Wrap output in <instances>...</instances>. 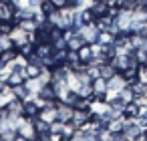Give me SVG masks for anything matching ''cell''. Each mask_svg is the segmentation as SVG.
Returning <instances> with one entry per match:
<instances>
[{"mask_svg":"<svg viewBox=\"0 0 147 141\" xmlns=\"http://www.w3.org/2000/svg\"><path fill=\"white\" fill-rule=\"evenodd\" d=\"M36 97H40L42 101H59V99H57V93H55V87H53V83H49V85H42V87H40V91L36 93Z\"/></svg>","mask_w":147,"mask_h":141,"instance_id":"cell-15","label":"cell"},{"mask_svg":"<svg viewBox=\"0 0 147 141\" xmlns=\"http://www.w3.org/2000/svg\"><path fill=\"white\" fill-rule=\"evenodd\" d=\"M91 117H93V113H91V109H89V107H75V113H73V123L81 129L83 125H87V123L91 121Z\"/></svg>","mask_w":147,"mask_h":141,"instance_id":"cell-3","label":"cell"},{"mask_svg":"<svg viewBox=\"0 0 147 141\" xmlns=\"http://www.w3.org/2000/svg\"><path fill=\"white\" fill-rule=\"evenodd\" d=\"M0 107H2V93H0Z\"/></svg>","mask_w":147,"mask_h":141,"instance_id":"cell-38","label":"cell"},{"mask_svg":"<svg viewBox=\"0 0 147 141\" xmlns=\"http://www.w3.org/2000/svg\"><path fill=\"white\" fill-rule=\"evenodd\" d=\"M129 83H127V79L123 77V73H115L111 79H107V89L109 91H113V93H119L123 87H127Z\"/></svg>","mask_w":147,"mask_h":141,"instance_id":"cell-9","label":"cell"},{"mask_svg":"<svg viewBox=\"0 0 147 141\" xmlns=\"http://www.w3.org/2000/svg\"><path fill=\"white\" fill-rule=\"evenodd\" d=\"M99 73H101V77H103V79H111V77H113L115 73H119V71H117L111 63H105V65H101V67H99Z\"/></svg>","mask_w":147,"mask_h":141,"instance_id":"cell-24","label":"cell"},{"mask_svg":"<svg viewBox=\"0 0 147 141\" xmlns=\"http://www.w3.org/2000/svg\"><path fill=\"white\" fill-rule=\"evenodd\" d=\"M14 20H0V34H10L14 28Z\"/></svg>","mask_w":147,"mask_h":141,"instance_id":"cell-31","label":"cell"},{"mask_svg":"<svg viewBox=\"0 0 147 141\" xmlns=\"http://www.w3.org/2000/svg\"><path fill=\"white\" fill-rule=\"evenodd\" d=\"M117 95H119V97H121V99H123L125 103H131V101L135 99V93H133V89H131L129 85H127V87H123V89H121V91H119Z\"/></svg>","mask_w":147,"mask_h":141,"instance_id":"cell-29","label":"cell"},{"mask_svg":"<svg viewBox=\"0 0 147 141\" xmlns=\"http://www.w3.org/2000/svg\"><path fill=\"white\" fill-rule=\"evenodd\" d=\"M107 79L97 77L93 79V99H105L107 97Z\"/></svg>","mask_w":147,"mask_h":141,"instance_id":"cell-10","label":"cell"},{"mask_svg":"<svg viewBox=\"0 0 147 141\" xmlns=\"http://www.w3.org/2000/svg\"><path fill=\"white\" fill-rule=\"evenodd\" d=\"M73 113H75L73 105H67V103L59 101V105H57V121H63V123L73 121Z\"/></svg>","mask_w":147,"mask_h":141,"instance_id":"cell-7","label":"cell"},{"mask_svg":"<svg viewBox=\"0 0 147 141\" xmlns=\"http://www.w3.org/2000/svg\"><path fill=\"white\" fill-rule=\"evenodd\" d=\"M38 111H40V105L36 103V99H34V97H30V99H26V101H24V117L34 119V117L38 115Z\"/></svg>","mask_w":147,"mask_h":141,"instance_id":"cell-13","label":"cell"},{"mask_svg":"<svg viewBox=\"0 0 147 141\" xmlns=\"http://www.w3.org/2000/svg\"><path fill=\"white\" fill-rule=\"evenodd\" d=\"M14 141H28V139H24L22 135H16V137H14Z\"/></svg>","mask_w":147,"mask_h":141,"instance_id":"cell-35","label":"cell"},{"mask_svg":"<svg viewBox=\"0 0 147 141\" xmlns=\"http://www.w3.org/2000/svg\"><path fill=\"white\" fill-rule=\"evenodd\" d=\"M145 67H147V65H145Z\"/></svg>","mask_w":147,"mask_h":141,"instance_id":"cell-41","label":"cell"},{"mask_svg":"<svg viewBox=\"0 0 147 141\" xmlns=\"http://www.w3.org/2000/svg\"><path fill=\"white\" fill-rule=\"evenodd\" d=\"M79 59H81V63H83L85 67L91 65L93 59H95V45H83V47L79 49Z\"/></svg>","mask_w":147,"mask_h":141,"instance_id":"cell-12","label":"cell"},{"mask_svg":"<svg viewBox=\"0 0 147 141\" xmlns=\"http://www.w3.org/2000/svg\"><path fill=\"white\" fill-rule=\"evenodd\" d=\"M30 34H32V32H26V30H22L18 24H14V28H12V32H10V38H12L14 47L20 49V47H24L26 43H32V40H30Z\"/></svg>","mask_w":147,"mask_h":141,"instance_id":"cell-2","label":"cell"},{"mask_svg":"<svg viewBox=\"0 0 147 141\" xmlns=\"http://www.w3.org/2000/svg\"><path fill=\"white\" fill-rule=\"evenodd\" d=\"M18 53H20V55H24V57H30V55L34 53V43H26L24 47H20V49H18Z\"/></svg>","mask_w":147,"mask_h":141,"instance_id":"cell-32","label":"cell"},{"mask_svg":"<svg viewBox=\"0 0 147 141\" xmlns=\"http://www.w3.org/2000/svg\"><path fill=\"white\" fill-rule=\"evenodd\" d=\"M2 107H4L10 115H14V117H22V115H24V101H22V99H16V97H14L12 101H8V103L2 105Z\"/></svg>","mask_w":147,"mask_h":141,"instance_id":"cell-11","label":"cell"},{"mask_svg":"<svg viewBox=\"0 0 147 141\" xmlns=\"http://www.w3.org/2000/svg\"><path fill=\"white\" fill-rule=\"evenodd\" d=\"M16 4L12 0H0V20H14Z\"/></svg>","mask_w":147,"mask_h":141,"instance_id":"cell-5","label":"cell"},{"mask_svg":"<svg viewBox=\"0 0 147 141\" xmlns=\"http://www.w3.org/2000/svg\"><path fill=\"white\" fill-rule=\"evenodd\" d=\"M81 36H83V40L87 43V45H97L99 43V28H97V24L95 22H89V24H83V28L81 30H77Z\"/></svg>","mask_w":147,"mask_h":141,"instance_id":"cell-1","label":"cell"},{"mask_svg":"<svg viewBox=\"0 0 147 141\" xmlns=\"http://www.w3.org/2000/svg\"><path fill=\"white\" fill-rule=\"evenodd\" d=\"M36 16V8L32 6H16V16H14V22L16 20H24V18H34Z\"/></svg>","mask_w":147,"mask_h":141,"instance_id":"cell-14","label":"cell"},{"mask_svg":"<svg viewBox=\"0 0 147 141\" xmlns=\"http://www.w3.org/2000/svg\"><path fill=\"white\" fill-rule=\"evenodd\" d=\"M115 40V34L111 30H101L99 32V45H113Z\"/></svg>","mask_w":147,"mask_h":141,"instance_id":"cell-28","label":"cell"},{"mask_svg":"<svg viewBox=\"0 0 147 141\" xmlns=\"http://www.w3.org/2000/svg\"><path fill=\"white\" fill-rule=\"evenodd\" d=\"M51 2L55 4V8H67L71 4V0H51Z\"/></svg>","mask_w":147,"mask_h":141,"instance_id":"cell-34","label":"cell"},{"mask_svg":"<svg viewBox=\"0 0 147 141\" xmlns=\"http://www.w3.org/2000/svg\"><path fill=\"white\" fill-rule=\"evenodd\" d=\"M109 2L107 0H95V2L91 4V12L95 14V18H99V16H103V14H107L109 12Z\"/></svg>","mask_w":147,"mask_h":141,"instance_id":"cell-16","label":"cell"},{"mask_svg":"<svg viewBox=\"0 0 147 141\" xmlns=\"http://www.w3.org/2000/svg\"><path fill=\"white\" fill-rule=\"evenodd\" d=\"M32 123H34V129H36V135H42V133H49V131H51V123H47V121H42L40 117H34V119H32Z\"/></svg>","mask_w":147,"mask_h":141,"instance_id":"cell-22","label":"cell"},{"mask_svg":"<svg viewBox=\"0 0 147 141\" xmlns=\"http://www.w3.org/2000/svg\"><path fill=\"white\" fill-rule=\"evenodd\" d=\"M49 133H63V121H53Z\"/></svg>","mask_w":147,"mask_h":141,"instance_id":"cell-33","label":"cell"},{"mask_svg":"<svg viewBox=\"0 0 147 141\" xmlns=\"http://www.w3.org/2000/svg\"><path fill=\"white\" fill-rule=\"evenodd\" d=\"M53 61H55V65H63V63H67V49L55 51V53H53Z\"/></svg>","mask_w":147,"mask_h":141,"instance_id":"cell-30","label":"cell"},{"mask_svg":"<svg viewBox=\"0 0 147 141\" xmlns=\"http://www.w3.org/2000/svg\"><path fill=\"white\" fill-rule=\"evenodd\" d=\"M12 93H14V97L16 99H22V101H26V99H30L32 97V93L28 91V87L22 83V85H16V87H12Z\"/></svg>","mask_w":147,"mask_h":141,"instance_id":"cell-20","label":"cell"},{"mask_svg":"<svg viewBox=\"0 0 147 141\" xmlns=\"http://www.w3.org/2000/svg\"><path fill=\"white\" fill-rule=\"evenodd\" d=\"M131 47H133V51H137V49H147V34L131 32Z\"/></svg>","mask_w":147,"mask_h":141,"instance_id":"cell-17","label":"cell"},{"mask_svg":"<svg viewBox=\"0 0 147 141\" xmlns=\"http://www.w3.org/2000/svg\"><path fill=\"white\" fill-rule=\"evenodd\" d=\"M47 20H49L55 28H61V8H57V10L49 12V14H47Z\"/></svg>","mask_w":147,"mask_h":141,"instance_id":"cell-26","label":"cell"},{"mask_svg":"<svg viewBox=\"0 0 147 141\" xmlns=\"http://www.w3.org/2000/svg\"><path fill=\"white\" fill-rule=\"evenodd\" d=\"M143 95H145V97H147V85H145V91H143Z\"/></svg>","mask_w":147,"mask_h":141,"instance_id":"cell-37","label":"cell"},{"mask_svg":"<svg viewBox=\"0 0 147 141\" xmlns=\"http://www.w3.org/2000/svg\"><path fill=\"white\" fill-rule=\"evenodd\" d=\"M8 49H16L14 43H12V38H10V34H0V53L8 51Z\"/></svg>","mask_w":147,"mask_h":141,"instance_id":"cell-27","label":"cell"},{"mask_svg":"<svg viewBox=\"0 0 147 141\" xmlns=\"http://www.w3.org/2000/svg\"><path fill=\"white\" fill-rule=\"evenodd\" d=\"M42 69H45L42 65H38V63H32V61H28V63H26V67H24L26 79H34V77H38Z\"/></svg>","mask_w":147,"mask_h":141,"instance_id":"cell-18","label":"cell"},{"mask_svg":"<svg viewBox=\"0 0 147 141\" xmlns=\"http://www.w3.org/2000/svg\"><path fill=\"white\" fill-rule=\"evenodd\" d=\"M16 24H18L22 30H26V32H34V30L38 28V20H36V18H24V20H16Z\"/></svg>","mask_w":147,"mask_h":141,"instance_id":"cell-19","label":"cell"},{"mask_svg":"<svg viewBox=\"0 0 147 141\" xmlns=\"http://www.w3.org/2000/svg\"><path fill=\"white\" fill-rule=\"evenodd\" d=\"M16 57H18V49H8V51H2V53H0V61H2L4 65L12 63Z\"/></svg>","mask_w":147,"mask_h":141,"instance_id":"cell-23","label":"cell"},{"mask_svg":"<svg viewBox=\"0 0 147 141\" xmlns=\"http://www.w3.org/2000/svg\"><path fill=\"white\" fill-rule=\"evenodd\" d=\"M111 141H115V139H111Z\"/></svg>","mask_w":147,"mask_h":141,"instance_id":"cell-40","label":"cell"},{"mask_svg":"<svg viewBox=\"0 0 147 141\" xmlns=\"http://www.w3.org/2000/svg\"><path fill=\"white\" fill-rule=\"evenodd\" d=\"M51 45H53L55 51L67 49V34H65V30H61V28H53V30H51Z\"/></svg>","mask_w":147,"mask_h":141,"instance_id":"cell-6","label":"cell"},{"mask_svg":"<svg viewBox=\"0 0 147 141\" xmlns=\"http://www.w3.org/2000/svg\"><path fill=\"white\" fill-rule=\"evenodd\" d=\"M125 141H137V139H127V137H125Z\"/></svg>","mask_w":147,"mask_h":141,"instance_id":"cell-39","label":"cell"},{"mask_svg":"<svg viewBox=\"0 0 147 141\" xmlns=\"http://www.w3.org/2000/svg\"><path fill=\"white\" fill-rule=\"evenodd\" d=\"M141 135H143V141H147V127L143 129V133H141Z\"/></svg>","mask_w":147,"mask_h":141,"instance_id":"cell-36","label":"cell"},{"mask_svg":"<svg viewBox=\"0 0 147 141\" xmlns=\"http://www.w3.org/2000/svg\"><path fill=\"white\" fill-rule=\"evenodd\" d=\"M65 34H67V51H79L83 45H87L83 40V36L79 32H75V30H67Z\"/></svg>","mask_w":147,"mask_h":141,"instance_id":"cell-8","label":"cell"},{"mask_svg":"<svg viewBox=\"0 0 147 141\" xmlns=\"http://www.w3.org/2000/svg\"><path fill=\"white\" fill-rule=\"evenodd\" d=\"M18 135H22L24 139H28V141H32V139H36V129H34V123H32V119H28V117H24L22 119V123L18 125Z\"/></svg>","mask_w":147,"mask_h":141,"instance_id":"cell-4","label":"cell"},{"mask_svg":"<svg viewBox=\"0 0 147 141\" xmlns=\"http://www.w3.org/2000/svg\"><path fill=\"white\" fill-rule=\"evenodd\" d=\"M125 117H129V119H135V117H139L141 115V107L135 103V101H131V103H127L125 105Z\"/></svg>","mask_w":147,"mask_h":141,"instance_id":"cell-21","label":"cell"},{"mask_svg":"<svg viewBox=\"0 0 147 141\" xmlns=\"http://www.w3.org/2000/svg\"><path fill=\"white\" fill-rule=\"evenodd\" d=\"M24 85L28 87V91L32 93V97H34V95L40 91V87H42V83H40V79H38V77H34V79H26V81H24Z\"/></svg>","mask_w":147,"mask_h":141,"instance_id":"cell-25","label":"cell"},{"mask_svg":"<svg viewBox=\"0 0 147 141\" xmlns=\"http://www.w3.org/2000/svg\"><path fill=\"white\" fill-rule=\"evenodd\" d=\"M49 141H51V139H49Z\"/></svg>","mask_w":147,"mask_h":141,"instance_id":"cell-42","label":"cell"}]
</instances>
